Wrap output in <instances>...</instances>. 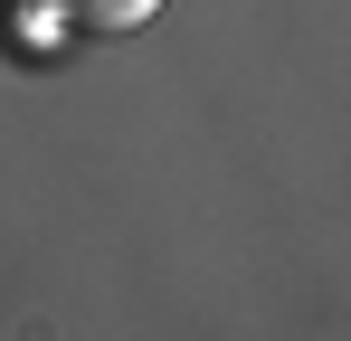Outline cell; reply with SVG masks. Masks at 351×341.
I'll return each instance as SVG.
<instances>
[{
  "instance_id": "1",
  "label": "cell",
  "mask_w": 351,
  "mask_h": 341,
  "mask_svg": "<svg viewBox=\"0 0 351 341\" xmlns=\"http://www.w3.org/2000/svg\"><path fill=\"white\" fill-rule=\"evenodd\" d=\"M58 10V29H76V38H123V29H143L162 0H48Z\"/></svg>"
}]
</instances>
